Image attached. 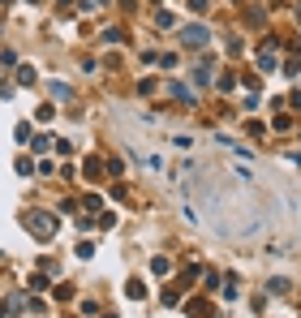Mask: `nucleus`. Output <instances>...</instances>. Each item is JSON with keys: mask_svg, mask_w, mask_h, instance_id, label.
<instances>
[{"mask_svg": "<svg viewBox=\"0 0 301 318\" xmlns=\"http://www.w3.org/2000/svg\"><path fill=\"white\" fill-rule=\"evenodd\" d=\"M181 39H185V43H194V48H202V43H207V31H202V26H189Z\"/></svg>", "mask_w": 301, "mask_h": 318, "instance_id": "obj_1", "label": "nucleus"}]
</instances>
